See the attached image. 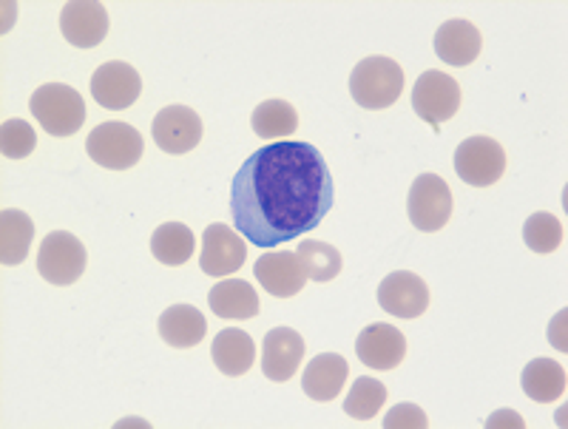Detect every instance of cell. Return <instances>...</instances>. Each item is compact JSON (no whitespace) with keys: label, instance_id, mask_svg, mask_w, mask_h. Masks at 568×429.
<instances>
[{"label":"cell","instance_id":"obj_1","mask_svg":"<svg viewBox=\"0 0 568 429\" xmlns=\"http://www.w3.org/2000/svg\"><path fill=\"white\" fill-rule=\"evenodd\" d=\"M333 208V176L311 143H273L245 160L231 188L236 231L258 247H276L318 228Z\"/></svg>","mask_w":568,"mask_h":429},{"label":"cell","instance_id":"obj_15","mask_svg":"<svg viewBox=\"0 0 568 429\" xmlns=\"http://www.w3.org/2000/svg\"><path fill=\"white\" fill-rule=\"evenodd\" d=\"M304 361V338L291 327H273L262 341V372L271 381H291Z\"/></svg>","mask_w":568,"mask_h":429},{"label":"cell","instance_id":"obj_8","mask_svg":"<svg viewBox=\"0 0 568 429\" xmlns=\"http://www.w3.org/2000/svg\"><path fill=\"white\" fill-rule=\"evenodd\" d=\"M413 109L420 120H426L435 129L446 120H453L460 109L458 80L438 72V69L424 72L413 89Z\"/></svg>","mask_w":568,"mask_h":429},{"label":"cell","instance_id":"obj_12","mask_svg":"<svg viewBox=\"0 0 568 429\" xmlns=\"http://www.w3.org/2000/svg\"><path fill=\"white\" fill-rule=\"evenodd\" d=\"M378 305L395 319H418L429 307V287L413 270H395L378 287Z\"/></svg>","mask_w":568,"mask_h":429},{"label":"cell","instance_id":"obj_30","mask_svg":"<svg viewBox=\"0 0 568 429\" xmlns=\"http://www.w3.org/2000/svg\"><path fill=\"white\" fill-rule=\"evenodd\" d=\"M384 427L387 429H426L429 421H426V412L415 404H398L384 418Z\"/></svg>","mask_w":568,"mask_h":429},{"label":"cell","instance_id":"obj_16","mask_svg":"<svg viewBox=\"0 0 568 429\" xmlns=\"http://www.w3.org/2000/svg\"><path fill=\"white\" fill-rule=\"evenodd\" d=\"M256 279L262 282L271 296L276 299H291L302 287L307 285V274H304L302 262L293 251H271V254L258 256L256 267H253Z\"/></svg>","mask_w":568,"mask_h":429},{"label":"cell","instance_id":"obj_20","mask_svg":"<svg viewBox=\"0 0 568 429\" xmlns=\"http://www.w3.org/2000/svg\"><path fill=\"white\" fill-rule=\"evenodd\" d=\"M211 310L227 321H245L258 316V293L251 282L245 279H225L213 285L207 293Z\"/></svg>","mask_w":568,"mask_h":429},{"label":"cell","instance_id":"obj_27","mask_svg":"<svg viewBox=\"0 0 568 429\" xmlns=\"http://www.w3.org/2000/svg\"><path fill=\"white\" fill-rule=\"evenodd\" d=\"M387 404V387H384L378 378H355L353 387H349L347 398H344V412H347L353 421H369L382 412V407Z\"/></svg>","mask_w":568,"mask_h":429},{"label":"cell","instance_id":"obj_5","mask_svg":"<svg viewBox=\"0 0 568 429\" xmlns=\"http://www.w3.org/2000/svg\"><path fill=\"white\" fill-rule=\"evenodd\" d=\"M85 247L69 231H52L38 251V274L49 285H74L85 274Z\"/></svg>","mask_w":568,"mask_h":429},{"label":"cell","instance_id":"obj_7","mask_svg":"<svg viewBox=\"0 0 568 429\" xmlns=\"http://www.w3.org/2000/svg\"><path fill=\"white\" fill-rule=\"evenodd\" d=\"M407 216L415 228L435 234L453 216V191L438 174H420L407 196Z\"/></svg>","mask_w":568,"mask_h":429},{"label":"cell","instance_id":"obj_4","mask_svg":"<svg viewBox=\"0 0 568 429\" xmlns=\"http://www.w3.org/2000/svg\"><path fill=\"white\" fill-rule=\"evenodd\" d=\"M85 151L109 171H129L142 160V134L129 123H103L91 131Z\"/></svg>","mask_w":568,"mask_h":429},{"label":"cell","instance_id":"obj_19","mask_svg":"<svg viewBox=\"0 0 568 429\" xmlns=\"http://www.w3.org/2000/svg\"><path fill=\"white\" fill-rule=\"evenodd\" d=\"M211 356L213 365H216V370H220L222 376L240 378L245 376L253 367V361H256V345H253V338L247 336L245 330H240V327H227V330H220L216 338H213Z\"/></svg>","mask_w":568,"mask_h":429},{"label":"cell","instance_id":"obj_24","mask_svg":"<svg viewBox=\"0 0 568 429\" xmlns=\"http://www.w3.org/2000/svg\"><path fill=\"white\" fill-rule=\"evenodd\" d=\"M196 247L194 231L182 225V222H165L151 236V254L156 256V262L171 267H180L185 262H191Z\"/></svg>","mask_w":568,"mask_h":429},{"label":"cell","instance_id":"obj_23","mask_svg":"<svg viewBox=\"0 0 568 429\" xmlns=\"http://www.w3.org/2000/svg\"><path fill=\"white\" fill-rule=\"evenodd\" d=\"M520 387L531 401L549 404L566 396V370L551 358H535L520 376Z\"/></svg>","mask_w":568,"mask_h":429},{"label":"cell","instance_id":"obj_11","mask_svg":"<svg viewBox=\"0 0 568 429\" xmlns=\"http://www.w3.org/2000/svg\"><path fill=\"white\" fill-rule=\"evenodd\" d=\"M60 32L71 47H100L109 34V9L98 0H71L60 12Z\"/></svg>","mask_w":568,"mask_h":429},{"label":"cell","instance_id":"obj_22","mask_svg":"<svg viewBox=\"0 0 568 429\" xmlns=\"http://www.w3.org/2000/svg\"><path fill=\"white\" fill-rule=\"evenodd\" d=\"M34 239V222L23 211L7 208L0 214V262L7 267L20 265L29 256Z\"/></svg>","mask_w":568,"mask_h":429},{"label":"cell","instance_id":"obj_26","mask_svg":"<svg viewBox=\"0 0 568 429\" xmlns=\"http://www.w3.org/2000/svg\"><path fill=\"white\" fill-rule=\"evenodd\" d=\"M296 256L302 262L307 279L313 282H333L344 267L342 254L333 245H327V242L302 239L296 247Z\"/></svg>","mask_w":568,"mask_h":429},{"label":"cell","instance_id":"obj_13","mask_svg":"<svg viewBox=\"0 0 568 429\" xmlns=\"http://www.w3.org/2000/svg\"><path fill=\"white\" fill-rule=\"evenodd\" d=\"M151 134L165 154H187L202 143V120L187 105H169L154 118Z\"/></svg>","mask_w":568,"mask_h":429},{"label":"cell","instance_id":"obj_14","mask_svg":"<svg viewBox=\"0 0 568 429\" xmlns=\"http://www.w3.org/2000/svg\"><path fill=\"white\" fill-rule=\"evenodd\" d=\"M355 353H358V361L369 370H395L407 358V338L398 327L375 321L358 333Z\"/></svg>","mask_w":568,"mask_h":429},{"label":"cell","instance_id":"obj_28","mask_svg":"<svg viewBox=\"0 0 568 429\" xmlns=\"http://www.w3.org/2000/svg\"><path fill=\"white\" fill-rule=\"evenodd\" d=\"M524 239L535 254H555L562 245V222L549 211L531 214L524 225Z\"/></svg>","mask_w":568,"mask_h":429},{"label":"cell","instance_id":"obj_2","mask_svg":"<svg viewBox=\"0 0 568 429\" xmlns=\"http://www.w3.org/2000/svg\"><path fill=\"white\" fill-rule=\"evenodd\" d=\"M404 92V69L393 58H364L349 74V94L362 109L382 111L398 103Z\"/></svg>","mask_w":568,"mask_h":429},{"label":"cell","instance_id":"obj_18","mask_svg":"<svg viewBox=\"0 0 568 429\" xmlns=\"http://www.w3.org/2000/svg\"><path fill=\"white\" fill-rule=\"evenodd\" d=\"M349 365L347 358L338 356V353H322L307 365L302 376V390L307 392V398L313 401H333V398L342 396L344 384H347Z\"/></svg>","mask_w":568,"mask_h":429},{"label":"cell","instance_id":"obj_29","mask_svg":"<svg viewBox=\"0 0 568 429\" xmlns=\"http://www.w3.org/2000/svg\"><path fill=\"white\" fill-rule=\"evenodd\" d=\"M34 149H38V137H34V129L27 120H7L0 125V151H3V156L23 160Z\"/></svg>","mask_w":568,"mask_h":429},{"label":"cell","instance_id":"obj_10","mask_svg":"<svg viewBox=\"0 0 568 429\" xmlns=\"http://www.w3.org/2000/svg\"><path fill=\"white\" fill-rule=\"evenodd\" d=\"M142 92V78L134 65L123 63V60H111L103 63L91 78V98L98 100L103 109L123 111L136 103Z\"/></svg>","mask_w":568,"mask_h":429},{"label":"cell","instance_id":"obj_25","mask_svg":"<svg viewBox=\"0 0 568 429\" xmlns=\"http://www.w3.org/2000/svg\"><path fill=\"white\" fill-rule=\"evenodd\" d=\"M251 125L262 140H287L298 129V111L287 100H265L253 109Z\"/></svg>","mask_w":568,"mask_h":429},{"label":"cell","instance_id":"obj_9","mask_svg":"<svg viewBox=\"0 0 568 429\" xmlns=\"http://www.w3.org/2000/svg\"><path fill=\"white\" fill-rule=\"evenodd\" d=\"M247 259V245L245 236L236 234L231 225L225 222H216V225H207L205 234H202V254H200V267L205 276L213 279H222V276L236 274Z\"/></svg>","mask_w":568,"mask_h":429},{"label":"cell","instance_id":"obj_31","mask_svg":"<svg viewBox=\"0 0 568 429\" xmlns=\"http://www.w3.org/2000/svg\"><path fill=\"white\" fill-rule=\"evenodd\" d=\"M486 427H517V429H520V427H526V421L517 416V412L500 410V412H495L489 421H486Z\"/></svg>","mask_w":568,"mask_h":429},{"label":"cell","instance_id":"obj_32","mask_svg":"<svg viewBox=\"0 0 568 429\" xmlns=\"http://www.w3.org/2000/svg\"><path fill=\"white\" fill-rule=\"evenodd\" d=\"M566 316H568V313L562 310L560 316H557V319L551 321L549 338H551V345H555L557 350H566V338H562V330H566Z\"/></svg>","mask_w":568,"mask_h":429},{"label":"cell","instance_id":"obj_3","mask_svg":"<svg viewBox=\"0 0 568 429\" xmlns=\"http://www.w3.org/2000/svg\"><path fill=\"white\" fill-rule=\"evenodd\" d=\"M34 120L52 137H71L85 123V103L78 89L63 83H45L29 100Z\"/></svg>","mask_w":568,"mask_h":429},{"label":"cell","instance_id":"obj_17","mask_svg":"<svg viewBox=\"0 0 568 429\" xmlns=\"http://www.w3.org/2000/svg\"><path fill=\"white\" fill-rule=\"evenodd\" d=\"M480 49H484V38H480L478 27L469 23V20H446L438 34H435V54L449 65L475 63Z\"/></svg>","mask_w":568,"mask_h":429},{"label":"cell","instance_id":"obj_21","mask_svg":"<svg viewBox=\"0 0 568 429\" xmlns=\"http://www.w3.org/2000/svg\"><path fill=\"white\" fill-rule=\"evenodd\" d=\"M162 341L176 350H191L205 338L207 321L194 305H174L169 310H162L160 321H156Z\"/></svg>","mask_w":568,"mask_h":429},{"label":"cell","instance_id":"obj_6","mask_svg":"<svg viewBox=\"0 0 568 429\" xmlns=\"http://www.w3.org/2000/svg\"><path fill=\"white\" fill-rule=\"evenodd\" d=\"M455 174L471 188H489L506 174V151L491 137H469L455 151Z\"/></svg>","mask_w":568,"mask_h":429}]
</instances>
